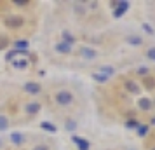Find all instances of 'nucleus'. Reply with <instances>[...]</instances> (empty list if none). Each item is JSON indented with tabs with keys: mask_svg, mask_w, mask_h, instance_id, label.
Masks as SVG:
<instances>
[{
	"mask_svg": "<svg viewBox=\"0 0 155 150\" xmlns=\"http://www.w3.org/2000/svg\"><path fill=\"white\" fill-rule=\"evenodd\" d=\"M5 25L9 28H19V26H23V18H19V16H9L5 19Z\"/></svg>",
	"mask_w": 155,
	"mask_h": 150,
	"instance_id": "nucleus-3",
	"label": "nucleus"
},
{
	"mask_svg": "<svg viewBox=\"0 0 155 150\" xmlns=\"http://www.w3.org/2000/svg\"><path fill=\"white\" fill-rule=\"evenodd\" d=\"M99 72H101V73H105V75H108V77H110V75H113V72H115V70H113L112 66H101V70H99Z\"/></svg>",
	"mask_w": 155,
	"mask_h": 150,
	"instance_id": "nucleus-20",
	"label": "nucleus"
},
{
	"mask_svg": "<svg viewBox=\"0 0 155 150\" xmlns=\"http://www.w3.org/2000/svg\"><path fill=\"white\" fill-rule=\"evenodd\" d=\"M143 28H145V30H147V32H148V33H152V28H150V26H148V25H143Z\"/></svg>",
	"mask_w": 155,
	"mask_h": 150,
	"instance_id": "nucleus-29",
	"label": "nucleus"
},
{
	"mask_svg": "<svg viewBox=\"0 0 155 150\" xmlns=\"http://www.w3.org/2000/svg\"><path fill=\"white\" fill-rule=\"evenodd\" d=\"M16 51H26V47H28V42L26 40H16Z\"/></svg>",
	"mask_w": 155,
	"mask_h": 150,
	"instance_id": "nucleus-14",
	"label": "nucleus"
},
{
	"mask_svg": "<svg viewBox=\"0 0 155 150\" xmlns=\"http://www.w3.org/2000/svg\"><path fill=\"white\" fill-rule=\"evenodd\" d=\"M7 128H9V119L4 117V115H0V131H5Z\"/></svg>",
	"mask_w": 155,
	"mask_h": 150,
	"instance_id": "nucleus-18",
	"label": "nucleus"
},
{
	"mask_svg": "<svg viewBox=\"0 0 155 150\" xmlns=\"http://www.w3.org/2000/svg\"><path fill=\"white\" fill-rule=\"evenodd\" d=\"M138 73H140V75H145V73H147V68H140V70H138Z\"/></svg>",
	"mask_w": 155,
	"mask_h": 150,
	"instance_id": "nucleus-28",
	"label": "nucleus"
},
{
	"mask_svg": "<svg viewBox=\"0 0 155 150\" xmlns=\"http://www.w3.org/2000/svg\"><path fill=\"white\" fill-rule=\"evenodd\" d=\"M40 110V105L38 103H30V105H26V112L28 114H37Z\"/></svg>",
	"mask_w": 155,
	"mask_h": 150,
	"instance_id": "nucleus-13",
	"label": "nucleus"
},
{
	"mask_svg": "<svg viewBox=\"0 0 155 150\" xmlns=\"http://www.w3.org/2000/svg\"><path fill=\"white\" fill-rule=\"evenodd\" d=\"M75 128H77V124L73 121H66V129L68 131H75Z\"/></svg>",
	"mask_w": 155,
	"mask_h": 150,
	"instance_id": "nucleus-25",
	"label": "nucleus"
},
{
	"mask_svg": "<svg viewBox=\"0 0 155 150\" xmlns=\"http://www.w3.org/2000/svg\"><path fill=\"white\" fill-rule=\"evenodd\" d=\"M138 105H140L141 110H150V108H152V101L148 100V98H141V100L138 101Z\"/></svg>",
	"mask_w": 155,
	"mask_h": 150,
	"instance_id": "nucleus-7",
	"label": "nucleus"
},
{
	"mask_svg": "<svg viewBox=\"0 0 155 150\" xmlns=\"http://www.w3.org/2000/svg\"><path fill=\"white\" fill-rule=\"evenodd\" d=\"M0 147H2V140H0Z\"/></svg>",
	"mask_w": 155,
	"mask_h": 150,
	"instance_id": "nucleus-31",
	"label": "nucleus"
},
{
	"mask_svg": "<svg viewBox=\"0 0 155 150\" xmlns=\"http://www.w3.org/2000/svg\"><path fill=\"white\" fill-rule=\"evenodd\" d=\"M7 45H9V38L7 37H4V35H0V51L5 49Z\"/></svg>",
	"mask_w": 155,
	"mask_h": 150,
	"instance_id": "nucleus-21",
	"label": "nucleus"
},
{
	"mask_svg": "<svg viewBox=\"0 0 155 150\" xmlns=\"http://www.w3.org/2000/svg\"><path fill=\"white\" fill-rule=\"evenodd\" d=\"M126 87L131 91V93H140V87H138V84H136L134 80H127V82H126Z\"/></svg>",
	"mask_w": 155,
	"mask_h": 150,
	"instance_id": "nucleus-12",
	"label": "nucleus"
},
{
	"mask_svg": "<svg viewBox=\"0 0 155 150\" xmlns=\"http://www.w3.org/2000/svg\"><path fill=\"white\" fill-rule=\"evenodd\" d=\"M80 54L84 58H87V59H94V58L98 56V52L94 49H91V47H82V49H80Z\"/></svg>",
	"mask_w": 155,
	"mask_h": 150,
	"instance_id": "nucleus-5",
	"label": "nucleus"
},
{
	"mask_svg": "<svg viewBox=\"0 0 155 150\" xmlns=\"http://www.w3.org/2000/svg\"><path fill=\"white\" fill-rule=\"evenodd\" d=\"M70 49H71V45H68V44H64V42H61V44H58L56 45V51L58 52H63V54L70 52Z\"/></svg>",
	"mask_w": 155,
	"mask_h": 150,
	"instance_id": "nucleus-11",
	"label": "nucleus"
},
{
	"mask_svg": "<svg viewBox=\"0 0 155 150\" xmlns=\"http://www.w3.org/2000/svg\"><path fill=\"white\" fill-rule=\"evenodd\" d=\"M127 42L133 44V45H140V44H143V38H141V37H136V35H131L127 38Z\"/></svg>",
	"mask_w": 155,
	"mask_h": 150,
	"instance_id": "nucleus-15",
	"label": "nucleus"
},
{
	"mask_svg": "<svg viewBox=\"0 0 155 150\" xmlns=\"http://www.w3.org/2000/svg\"><path fill=\"white\" fill-rule=\"evenodd\" d=\"M143 86L147 89H153L155 87V79L153 77H143Z\"/></svg>",
	"mask_w": 155,
	"mask_h": 150,
	"instance_id": "nucleus-10",
	"label": "nucleus"
},
{
	"mask_svg": "<svg viewBox=\"0 0 155 150\" xmlns=\"http://www.w3.org/2000/svg\"><path fill=\"white\" fill-rule=\"evenodd\" d=\"M113 5L117 7L113 11V16H115V18H120V16L129 9V2H113Z\"/></svg>",
	"mask_w": 155,
	"mask_h": 150,
	"instance_id": "nucleus-2",
	"label": "nucleus"
},
{
	"mask_svg": "<svg viewBox=\"0 0 155 150\" xmlns=\"http://www.w3.org/2000/svg\"><path fill=\"white\" fill-rule=\"evenodd\" d=\"M33 150H47V147H45V145H37Z\"/></svg>",
	"mask_w": 155,
	"mask_h": 150,
	"instance_id": "nucleus-27",
	"label": "nucleus"
},
{
	"mask_svg": "<svg viewBox=\"0 0 155 150\" xmlns=\"http://www.w3.org/2000/svg\"><path fill=\"white\" fill-rule=\"evenodd\" d=\"M148 133V126H138V135L140 136H145Z\"/></svg>",
	"mask_w": 155,
	"mask_h": 150,
	"instance_id": "nucleus-22",
	"label": "nucleus"
},
{
	"mask_svg": "<svg viewBox=\"0 0 155 150\" xmlns=\"http://www.w3.org/2000/svg\"><path fill=\"white\" fill-rule=\"evenodd\" d=\"M40 128L45 129V131H49V133H56V126H52L51 122H42V124H40Z\"/></svg>",
	"mask_w": 155,
	"mask_h": 150,
	"instance_id": "nucleus-17",
	"label": "nucleus"
},
{
	"mask_svg": "<svg viewBox=\"0 0 155 150\" xmlns=\"http://www.w3.org/2000/svg\"><path fill=\"white\" fill-rule=\"evenodd\" d=\"M147 56H148V59H153L155 61V47H150L147 51Z\"/></svg>",
	"mask_w": 155,
	"mask_h": 150,
	"instance_id": "nucleus-24",
	"label": "nucleus"
},
{
	"mask_svg": "<svg viewBox=\"0 0 155 150\" xmlns=\"http://www.w3.org/2000/svg\"><path fill=\"white\" fill-rule=\"evenodd\" d=\"M152 124H155V117H152Z\"/></svg>",
	"mask_w": 155,
	"mask_h": 150,
	"instance_id": "nucleus-30",
	"label": "nucleus"
},
{
	"mask_svg": "<svg viewBox=\"0 0 155 150\" xmlns=\"http://www.w3.org/2000/svg\"><path fill=\"white\" fill-rule=\"evenodd\" d=\"M126 128H138V122L134 121V119H133V121H127L126 122Z\"/></svg>",
	"mask_w": 155,
	"mask_h": 150,
	"instance_id": "nucleus-26",
	"label": "nucleus"
},
{
	"mask_svg": "<svg viewBox=\"0 0 155 150\" xmlns=\"http://www.w3.org/2000/svg\"><path fill=\"white\" fill-rule=\"evenodd\" d=\"M63 38H64V44H68V45H71V44L75 42V37L71 35V33H68V32H63Z\"/></svg>",
	"mask_w": 155,
	"mask_h": 150,
	"instance_id": "nucleus-16",
	"label": "nucleus"
},
{
	"mask_svg": "<svg viewBox=\"0 0 155 150\" xmlns=\"http://www.w3.org/2000/svg\"><path fill=\"white\" fill-rule=\"evenodd\" d=\"M25 91L30 94H37V93H40V86L37 84V82H28L26 86H25Z\"/></svg>",
	"mask_w": 155,
	"mask_h": 150,
	"instance_id": "nucleus-6",
	"label": "nucleus"
},
{
	"mask_svg": "<svg viewBox=\"0 0 155 150\" xmlns=\"http://www.w3.org/2000/svg\"><path fill=\"white\" fill-rule=\"evenodd\" d=\"M28 4V0H14V5H18V7H26Z\"/></svg>",
	"mask_w": 155,
	"mask_h": 150,
	"instance_id": "nucleus-23",
	"label": "nucleus"
},
{
	"mask_svg": "<svg viewBox=\"0 0 155 150\" xmlns=\"http://www.w3.org/2000/svg\"><path fill=\"white\" fill-rule=\"evenodd\" d=\"M12 65H14L16 68H25V66L28 65V59H16Z\"/></svg>",
	"mask_w": 155,
	"mask_h": 150,
	"instance_id": "nucleus-19",
	"label": "nucleus"
},
{
	"mask_svg": "<svg viewBox=\"0 0 155 150\" xmlns=\"http://www.w3.org/2000/svg\"><path fill=\"white\" fill-rule=\"evenodd\" d=\"M152 150H155V148H152Z\"/></svg>",
	"mask_w": 155,
	"mask_h": 150,
	"instance_id": "nucleus-32",
	"label": "nucleus"
},
{
	"mask_svg": "<svg viewBox=\"0 0 155 150\" xmlns=\"http://www.w3.org/2000/svg\"><path fill=\"white\" fill-rule=\"evenodd\" d=\"M92 79L96 80V82H106V80H108V75L101 73V72H94V73H92Z\"/></svg>",
	"mask_w": 155,
	"mask_h": 150,
	"instance_id": "nucleus-8",
	"label": "nucleus"
},
{
	"mask_svg": "<svg viewBox=\"0 0 155 150\" xmlns=\"http://www.w3.org/2000/svg\"><path fill=\"white\" fill-rule=\"evenodd\" d=\"M23 140H25V138H23L21 133H12V135H11V142L14 143V145H21Z\"/></svg>",
	"mask_w": 155,
	"mask_h": 150,
	"instance_id": "nucleus-9",
	"label": "nucleus"
},
{
	"mask_svg": "<svg viewBox=\"0 0 155 150\" xmlns=\"http://www.w3.org/2000/svg\"><path fill=\"white\" fill-rule=\"evenodd\" d=\"M56 101L61 105V107H68L71 101H73V94L70 91H59L56 96Z\"/></svg>",
	"mask_w": 155,
	"mask_h": 150,
	"instance_id": "nucleus-1",
	"label": "nucleus"
},
{
	"mask_svg": "<svg viewBox=\"0 0 155 150\" xmlns=\"http://www.w3.org/2000/svg\"><path fill=\"white\" fill-rule=\"evenodd\" d=\"M71 140H73V143H77L78 150H89V142H87V140H84V138H78V136H73Z\"/></svg>",
	"mask_w": 155,
	"mask_h": 150,
	"instance_id": "nucleus-4",
	"label": "nucleus"
}]
</instances>
